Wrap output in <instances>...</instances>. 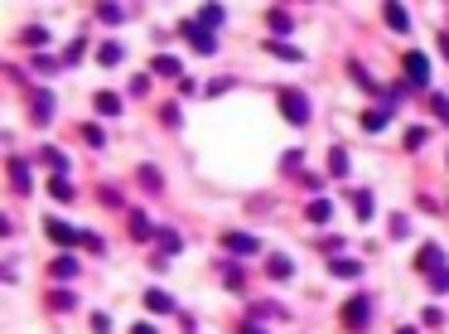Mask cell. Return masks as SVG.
Instances as JSON below:
<instances>
[{
    "label": "cell",
    "instance_id": "obj_1",
    "mask_svg": "<svg viewBox=\"0 0 449 334\" xmlns=\"http://www.w3.org/2000/svg\"><path fill=\"white\" fill-rule=\"evenodd\" d=\"M285 107H290V121H305L309 111H305V97L300 92H285Z\"/></svg>",
    "mask_w": 449,
    "mask_h": 334
},
{
    "label": "cell",
    "instance_id": "obj_2",
    "mask_svg": "<svg viewBox=\"0 0 449 334\" xmlns=\"http://www.w3.org/2000/svg\"><path fill=\"white\" fill-rule=\"evenodd\" d=\"M406 68H411V78H416V83H425V73H430V63H425L421 54H411V58H406Z\"/></svg>",
    "mask_w": 449,
    "mask_h": 334
},
{
    "label": "cell",
    "instance_id": "obj_3",
    "mask_svg": "<svg viewBox=\"0 0 449 334\" xmlns=\"http://www.w3.org/2000/svg\"><path fill=\"white\" fill-rule=\"evenodd\" d=\"M184 34H188V44H198L203 54H212V39H208V34H203V29H193V25H188Z\"/></svg>",
    "mask_w": 449,
    "mask_h": 334
},
{
    "label": "cell",
    "instance_id": "obj_4",
    "mask_svg": "<svg viewBox=\"0 0 449 334\" xmlns=\"http://www.w3.org/2000/svg\"><path fill=\"white\" fill-rule=\"evenodd\" d=\"M53 272H58V277H73V272H78V262H73V257H58V262H53Z\"/></svg>",
    "mask_w": 449,
    "mask_h": 334
},
{
    "label": "cell",
    "instance_id": "obj_5",
    "mask_svg": "<svg viewBox=\"0 0 449 334\" xmlns=\"http://www.w3.org/2000/svg\"><path fill=\"white\" fill-rule=\"evenodd\" d=\"M49 233L58 238V243H73V228H68V223H49Z\"/></svg>",
    "mask_w": 449,
    "mask_h": 334
},
{
    "label": "cell",
    "instance_id": "obj_6",
    "mask_svg": "<svg viewBox=\"0 0 449 334\" xmlns=\"http://www.w3.org/2000/svg\"><path fill=\"white\" fill-rule=\"evenodd\" d=\"M387 20H392V29H406V10H401V5H392V10H387Z\"/></svg>",
    "mask_w": 449,
    "mask_h": 334
},
{
    "label": "cell",
    "instance_id": "obj_7",
    "mask_svg": "<svg viewBox=\"0 0 449 334\" xmlns=\"http://www.w3.org/2000/svg\"><path fill=\"white\" fill-rule=\"evenodd\" d=\"M353 325H368V301H353Z\"/></svg>",
    "mask_w": 449,
    "mask_h": 334
},
{
    "label": "cell",
    "instance_id": "obj_8",
    "mask_svg": "<svg viewBox=\"0 0 449 334\" xmlns=\"http://www.w3.org/2000/svg\"><path fill=\"white\" fill-rule=\"evenodd\" d=\"M97 107H102V111H121V102H116L111 92H102V97H97Z\"/></svg>",
    "mask_w": 449,
    "mask_h": 334
},
{
    "label": "cell",
    "instance_id": "obj_9",
    "mask_svg": "<svg viewBox=\"0 0 449 334\" xmlns=\"http://www.w3.org/2000/svg\"><path fill=\"white\" fill-rule=\"evenodd\" d=\"M150 310H174V306H169V296H159V291H150Z\"/></svg>",
    "mask_w": 449,
    "mask_h": 334
}]
</instances>
